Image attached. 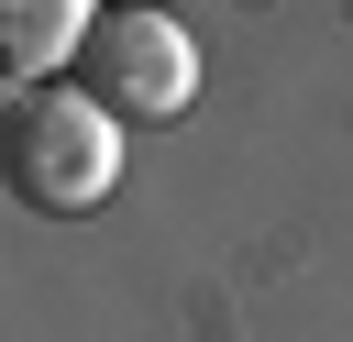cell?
Masks as SVG:
<instances>
[{"instance_id":"obj_1","label":"cell","mask_w":353,"mask_h":342,"mask_svg":"<svg viewBox=\"0 0 353 342\" xmlns=\"http://www.w3.org/2000/svg\"><path fill=\"white\" fill-rule=\"evenodd\" d=\"M11 188L33 210H99L121 188V121L88 88H22V110H11Z\"/></svg>"},{"instance_id":"obj_2","label":"cell","mask_w":353,"mask_h":342,"mask_svg":"<svg viewBox=\"0 0 353 342\" xmlns=\"http://www.w3.org/2000/svg\"><path fill=\"white\" fill-rule=\"evenodd\" d=\"M77 88H88L110 121H176V110L199 99V44H188L176 11L121 0V11H99V33H88V55H77Z\"/></svg>"},{"instance_id":"obj_3","label":"cell","mask_w":353,"mask_h":342,"mask_svg":"<svg viewBox=\"0 0 353 342\" xmlns=\"http://www.w3.org/2000/svg\"><path fill=\"white\" fill-rule=\"evenodd\" d=\"M99 33V0H0V44H11V77L44 88L55 66H77Z\"/></svg>"}]
</instances>
